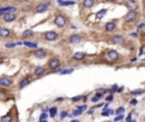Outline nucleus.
<instances>
[{
    "mask_svg": "<svg viewBox=\"0 0 145 122\" xmlns=\"http://www.w3.org/2000/svg\"><path fill=\"white\" fill-rule=\"evenodd\" d=\"M54 24L58 27H64L66 25V18L61 15H57L56 18H54Z\"/></svg>",
    "mask_w": 145,
    "mask_h": 122,
    "instance_id": "obj_1",
    "label": "nucleus"
},
{
    "mask_svg": "<svg viewBox=\"0 0 145 122\" xmlns=\"http://www.w3.org/2000/svg\"><path fill=\"white\" fill-rule=\"evenodd\" d=\"M136 17H137V12L135 10H129L127 12V15L125 16V19H126V22H133V20L136 19Z\"/></svg>",
    "mask_w": 145,
    "mask_h": 122,
    "instance_id": "obj_2",
    "label": "nucleus"
},
{
    "mask_svg": "<svg viewBox=\"0 0 145 122\" xmlns=\"http://www.w3.org/2000/svg\"><path fill=\"white\" fill-rule=\"evenodd\" d=\"M107 57H108V59H109V60L116 61L117 59L119 58V54H118V52H117L116 50H109V51H108V53H107Z\"/></svg>",
    "mask_w": 145,
    "mask_h": 122,
    "instance_id": "obj_3",
    "label": "nucleus"
},
{
    "mask_svg": "<svg viewBox=\"0 0 145 122\" xmlns=\"http://www.w3.org/2000/svg\"><path fill=\"white\" fill-rule=\"evenodd\" d=\"M49 68L50 69H57V68L60 66V61H59V59H57V58H52V59H50V61H49Z\"/></svg>",
    "mask_w": 145,
    "mask_h": 122,
    "instance_id": "obj_4",
    "label": "nucleus"
},
{
    "mask_svg": "<svg viewBox=\"0 0 145 122\" xmlns=\"http://www.w3.org/2000/svg\"><path fill=\"white\" fill-rule=\"evenodd\" d=\"M12 79L9 78V77H1L0 78V86H2V87H8L12 85Z\"/></svg>",
    "mask_w": 145,
    "mask_h": 122,
    "instance_id": "obj_5",
    "label": "nucleus"
},
{
    "mask_svg": "<svg viewBox=\"0 0 145 122\" xmlns=\"http://www.w3.org/2000/svg\"><path fill=\"white\" fill-rule=\"evenodd\" d=\"M16 12V7L14 6H8V7H5V8H0V15L1 14H9V12Z\"/></svg>",
    "mask_w": 145,
    "mask_h": 122,
    "instance_id": "obj_6",
    "label": "nucleus"
},
{
    "mask_svg": "<svg viewBox=\"0 0 145 122\" xmlns=\"http://www.w3.org/2000/svg\"><path fill=\"white\" fill-rule=\"evenodd\" d=\"M57 36H58V34L56 32H53V31H50V32L45 33V40H48V41H54L57 38Z\"/></svg>",
    "mask_w": 145,
    "mask_h": 122,
    "instance_id": "obj_7",
    "label": "nucleus"
},
{
    "mask_svg": "<svg viewBox=\"0 0 145 122\" xmlns=\"http://www.w3.org/2000/svg\"><path fill=\"white\" fill-rule=\"evenodd\" d=\"M34 55H35L36 58H44L45 55H47V52H45V50L43 49H36L35 51H34Z\"/></svg>",
    "mask_w": 145,
    "mask_h": 122,
    "instance_id": "obj_8",
    "label": "nucleus"
},
{
    "mask_svg": "<svg viewBox=\"0 0 145 122\" xmlns=\"http://www.w3.org/2000/svg\"><path fill=\"white\" fill-rule=\"evenodd\" d=\"M80 41H82V37H80V35H78V34H74L69 37V42H70V43H74V44L79 43Z\"/></svg>",
    "mask_w": 145,
    "mask_h": 122,
    "instance_id": "obj_9",
    "label": "nucleus"
},
{
    "mask_svg": "<svg viewBox=\"0 0 145 122\" xmlns=\"http://www.w3.org/2000/svg\"><path fill=\"white\" fill-rule=\"evenodd\" d=\"M48 5L49 3H40L36 6V12H44L48 10Z\"/></svg>",
    "mask_w": 145,
    "mask_h": 122,
    "instance_id": "obj_10",
    "label": "nucleus"
},
{
    "mask_svg": "<svg viewBox=\"0 0 145 122\" xmlns=\"http://www.w3.org/2000/svg\"><path fill=\"white\" fill-rule=\"evenodd\" d=\"M124 41H125V38L122 37L121 35H115L112 37V42L116 44H121V43H124Z\"/></svg>",
    "mask_w": 145,
    "mask_h": 122,
    "instance_id": "obj_11",
    "label": "nucleus"
},
{
    "mask_svg": "<svg viewBox=\"0 0 145 122\" xmlns=\"http://www.w3.org/2000/svg\"><path fill=\"white\" fill-rule=\"evenodd\" d=\"M9 35H10V31L8 28H5V27L0 28V37H8Z\"/></svg>",
    "mask_w": 145,
    "mask_h": 122,
    "instance_id": "obj_12",
    "label": "nucleus"
},
{
    "mask_svg": "<svg viewBox=\"0 0 145 122\" xmlns=\"http://www.w3.org/2000/svg\"><path fill=\"white\" fill-rule=\"evenodd\" d=\"M16 18V15L14 12H9V14H6L3 16V19L5 22H13V20Z\"/></svg>",
    "mask_w": 145,
    "mask_h": 122,
    "instance_id": "obj_13",
    "label": "nucleus"
},
{
    "mask_svg": "<svg viewBox=\"0 0 145 122\" xmlns=\"http://www.w3.org/2000/svg\"><path fill=\"white\" fill-rule=\"evenodd\" d=\"M73 58L75 59V60L77 61H80V60H83L84 58H85V54H84L83 52H76L73 54Z\"/></svg>",
    "mask_w": 145,
    "mask_h": 122,
    "instance_id": "obj_14",
    "label": "nucleus"
},
{
    "mask_svg": "<svg viewBox=\"0 0 145 122\" xmlns=\"http://www.w3.org/2000/svg\"><path fill=\"white\" fill-rule=\"evenodd\" d=\"M115 28H116V24L113 23V22H108V23L105 24V31H108V32H111V31H113Z\"/></svg>",
    "mask_w": 145,
    "mask_h": 122,
    "instance_id": "obj_15",
    "label": "nucleus"
},
{
    "mask_svg": "<svg viewBox=\"0 0 145 122\" xmlns=\"http://www.w3.org/2000/svg\"><path fill=\"white\" fill-rule=\"evenodd\" d=\"M93 5H94L93 0H84L83 1V6L85 8H91V7H93Z\"/></svg>",
    "mask_w": 145,
    "mask_h": 122,
    "instance_id": "obj_16",
    "label": "nucleus"
},
{
    "mask_svg": "<svg viewBox=\"0 0 145 122\" xmlns=\"http://www.w3.org/2000/svg\"><path fill=\"white\" fill-rule=\"evenodd\" d=\"M58 5H60V6H73V5H75V1H62V0H59Z\"/></svg>",
    "mask_w": 145,
    "mask_h": 122,
    "instance_id": "obj_17",
    "label": "nucleus"
},
{
    "mask_svg": "<svg viewBox=\"0 0 145 122\" xmlns=\"http://www.w3.org/2000/svg\"><path fill=\"white\" fill-rule=\"evenodd\" d=\"M28 84H30V79H28V78H23L21 80V83H19V87H21V88L26 87Z\"/></svg>",
    "mask_w": 145,
    "mask_h": 122,
    "instance_id": "obj_18",
    "label": "nucleus"
},
{
    "mask_svg": "<svg viewBox=\"0 0 145 122\" xmlns=\"http://www.w3.org/2000/svg\"><path fill=\"white\" fill-rule=\"evenodd\" d=\"M44 71H45V69L43 67H38L34 70V73H35V76H41L44 73Z\"/></svg>",
    "mask_w": 145,
    "mask_h": 122,
    "instance_id": "obj_19",
    "label": "nucleus"
},
{
    "mask_svg": "<svg viewBox=\"0 0 145 122\" xmlns=\"http://www.w3.org/2000/svg\"><path fill=\"white\" fill-rule=\"evenodd\" d=\"M12 120H13L12 115H10V114H6L5 116L1 118V121L0 122H12Z\"/></svg>",
    "mask_w": 145,
    "mask_h": 122,
    "instance_id": "obj_20",
    "label": "nucleus"
},
{
    "mask_svg": "<svg viewBox=\"0 0 145 122\" xmlns=\"http://www.w3.org/2000/svg\"><path fill=\"white\" fill-rule=\"evenodd\" d=\"M33 34H34V33H33L32 29H27V31H25V32L23 33V36L24 37H30V36H32Z\"/></svg>",
    "mask_w": 145,
    "mask_h": 122,
    "instance_id": "obj_21",
    "label": "nucleus"
},
{
    "mask_svg": "<svg viewBox=\"0 0 145 122\" xmlns=\"http://www.w3.org/2000/svg\"><path fill=\"white\" fill-rule=\"evenodd\" d=\"M24 44L26 45V47H28V48H36L38 47V43H32V42H28V41H26V42H24Z\"/></svg>",
    "mask_w": 145,
    "mask_h": 122,
    "instance_id": "obj_22",
    "label": "nucleus"
},
{
    "mask_svg": "<svg viewBox=\"0 0 145 122\" xmlns=\"http://www.w3.org/2000/svg\"><path fill=\"white\" fill-rule=\"evenodd\" d=\"M104 14H107V10H105V9H102L101 12H99L98 14H96V18H102L104 16Z\"/></svg>",
    "mask_w": 145,
    "mask_h": 122,
    "instance_id": "obj_23",
    "label": "nucleus"
},
{
    "mask_svg": "<svg viewBox=\"0 0 145 122\" xmlns=\"http://www.w3.org/2000/svg\"><path fill=\"white\" fill-rule=\"evenodd\" d=\"M49 112H50V116H51V118H54L56 114H57V108H51Z\"/></svg>",
    "mask_w": 145,
    "mask_h": 122,
    "instance_id": "obj_24",
    "label": "nucleus"
},
{
    "mask_svg": "<svg viewBox=\"0 0 145 122\" xmlns=\"http://www.w3.org/2000/svg\"><path fill=\"white\" fill-rule=\"evenodd\" d=\"M101 97H102V94H96V95H95V97H93L91 101L93 102V103H95V102H98L99 99L101 98Z\"/></svg>",
    "mask_w": 145,
    "mask_h": 122,
    "instance_id": "obj_25",
    "label": "nucleus"
},
{
    "mask_svg": "<svg viewBox=\"0 0 145 122\" xmlns=\"http://www.w3.org/2000/svg\"><path fill=\"white\" fill-rule=\"evenodd\" d=\"M73 71H74V69H67V70H61V71H60V73H62V75H67V73H73Z\"/></svg>",
    "mask_w": 145,
    "mask_h": 122,
    "instance_id": "obj_26",
    "label": "nucleus"
},
{
    "mask_svg": "<svg viewBox=\"0 0 145 122\" xmlns=\"http://www.w3.org/2000/svg\"><path fill=\"white\" fill-rule=\"evenodd\" d=\"M82 113H83V111L79 110V109H77V110H75L74 112H73V115H74V116H77V115H80Z\"/></svg>",
    "mask_w": 145,
    "mask_h": 122,
    "instance_id": "obj_27",
    "label": "nucleus"
},
{
    "mask_svg": "<svg viewBox=\"0 0 145 122\" xmlns=\"http://www.w3.org/2000/svg\"><path fill=\"white\" fill-rule=\"evenodd\" d=\"M112 113H113L112 110H108V111H103V112H102V115H103V116H108V115H110V114H112Z\"/></svg>",
    "mask_w": 145,
    "mask_h": 122,
    "instance_id": "obj_28",
    "label": "nucleus"
},
{
    "mask_svg": "<svg viewBox=\"0 0 145 122\" xmlns=\"http://www.w3.org/2000/svg\"><path fill=\"white\" fill-rule=\"evenodd\" d=\"M124 112H125V109L124 108H119L118 110H117V114H119V115H122Z\"/></svg>",
    "mask_w": 145,
    "mask_h": 122,
    "instance_id": "obj_29",
    "label": "nucleus"
},
{
    "mask_svg": "<svg viewBox=\"0 0 145 122\" xmlns=\"http://www.w3.org/2000/svg\"><path fill=\"white\" fill-rule=\"evenodd\" d=\"M132 94H133V95H139V94H143V90H133V92H132Z\"/></svg>",
    "mask_w": 145,
    "mask_h": 122,
    "instance_id": "obj_30",
    "label": "nucleus"
},
{
    "mask_svg": "<svg viewBox=\"0 0 145 122\" xmlns=\"http://www.w3.org/2000/svg\"><path fill=\"white\" fill-rule=\"evenodd\" d=\"M82 98H83L82 96H76V97H73V98H71V101H73V102H78V101H80Z\"/></svg>",
    "mask_w": 145,
    "mask_h": 122,
    "instance_id": "obj_31",
    "label": "nucleus"
},
{
    "mask_svg": "<svg viewBox=\"0 0 145 122\" xmlns=\"http://www.w3.org/2000/svg\"><path fill=\"white\" fill-rule=\"evenodd\" d=\"M137 28H138V31H139V29H144V31H145V23H141Z\"/></svg>",
    "mask_w": 145,
    "mask_h": 122,
    "instance_id": "obj_32",
    "label": "nucleus"
},
{
    "mask_svg": "<svg viewBox=\"0 0 145 122\" xmlns=\"http://www.w3.org/2000/svg\"><path fill=\"white\" fill-rule=\"evenodd\" d=\"M67 115H68V113H67L66 111H62V112H61V115H60V118H61V119H65Z\"/></svg>",
    "mask_w": 145,
    "mask_h": 122,
    "instance_id": "obj_33",
    "label": "nucleus"
},
{
    "mask_svg": "<svg viewBox=\"0 0 145 122\" xmlns=\"http://www.w3.org/2000/svg\"><path fill=\"white\" fill-rule=\"evenodd\" d=\"M47 114L45 113H42L41 114V116H40V119H41V121H44V120H47Z\"/></svg>",
    "mask_w": 145,
    "mask_h": 122,
    "instance_id": "obj_34",
    "label": "nucleus"
},
{
    "mask_svg": "<svg viewBox=\"0 0 145 122\" xmlns=\"http://www.w3.org/2000/svg\"><path fill=\"white\" fill-rule=\"evenodd\" d=\"M122 118H124V115H118V116H116L115 121H120V120H122Z\"/></svg>",
    "mask_w": 145,
    "mask_h": 122,
    "instance_id": "obj_35",
    "label": "nucleus"
},
{
    "mask_svg": "<svg viewBox=\"0 0 145 122\" xmlns=\"http://www.w3.org/2000/svg\"><path fill=\"white\" fill-rule=\"evenodd\" d=\"M15 45H16V43H8V44H6L7 48H13V47H15Z\"/></svg>",
    "mask_w": 145,
    "mask_h": 122,
    "instance_id": "obj_36",
    "label": "nucleus"
},
{
    "mask_svg": "<svg viewBox=\"0 0 145 122\" xmlns=\"http://www.w3.org/2000/svg\"><path fill=\"white\" fill-rule=\"evenodd\" d=\"M113 99V97H112V95H109V96H107V101L108 102H111Z\"/></svg>",
    "mask_w": 145,
    "mask_h": 122,
    "instance_id": "obj_37",
    "label": "nucleus"
},
{
    "mask_svg": "<svg viewBox=\"0 0 145 122\" xmlns=\"http://www.w3.org/2000/svg\"><path fill=\"white\" fill-rule=\"evenodd\" d=\"M130 104H132V105H136L137 104V99H132V101H130Z\"/></svg>",
    "mask_w": 145,
    "mask_h": 122,
    "instance_id": "obj_38",
    "label": "nucleus"
},
{
    "mask_svg": "<svg viewBox=\"0 0 145 122\" xmlns=\"http://www.w3.org/2000/svg\"><path fill=\"white\" fill-rule=\"evenodd\" d=\"M126 121H127V122H130V121H132V114H128V116H127V119H126Z\"/></svg>",
    "mask_w": 145,
    "mask_h": 122,
    "instance_id": "obj_39",
    "label": "nucleus"
},
{
    "mask_svg": "<svg viewBox=\"0 0 145 122\" xmlns=\"http://www.w3.org/2000/svg\"><path fill=\"white\" fill-rule=\"evenodd\" d=\"M77 109H79V110H82V111H85L86 110V105H83V106H78Z\"/></svg>",
    "mask_w": 145,
    "mask_h": 122,
    "instance_id": "obj_40",
    "label": "nucleus"
},
{
    "mask_svg": "<svg viewBox=\"0 0 145 122\" xmlns=\"http://www.w3.org/2000/svg\"><path fill=\"white\" fill-rule=\"evenodd\" d=\"M117 87H118V86H117V85H115V86H113V87L111 88V90H110V92L112 93V92H115V90H117Z\"/></svg>",
    "mask_w": 145,
    "mask_h": 122,
    "instance_id": "obj_41",
    "label": "nucleus"
},
{
    "mask_svg": "<svg viewBox=\"0 0 145 122\" xmlns=\"http://www.w3.org/2000/svg\"><path fill=\"white\" fill-rule=\"evenodd\" d=\"M137 60V58H133V59H132V60H130V61H132V62H135V61H136Z\"/></svg>",
    "mask_w": 145,
    "mask_h": 122,
    "instance_id": "obj_42",
    "label": "nucleus"
},
{
    "mask_svg": "<svg viewBox=\"0 0 145 122\" xmlns=\"http://www.w3.org/2000/svg\"><path fill=\"white\" fill-rule=\"evenodd\" d=\"M1 97H3V93H2V92H0V98H1Z\"/></svg>",
    "mask_w": 145,
    "mask_h": 122,
    "instance_id": "obj_43",
    "label": "nucleus"
},
{
    "mask_svg": "<svg viewBox=\"0 0 145 122\" xmlns=\"http://www.w3.org/2000/svg\"><path fill=\"white\" fill-rule=\"evenodd\" d=\"M132 36H137V33H132Z\"/></svg>",
    "mask_w": 145,
    "mask_h": 122,
    "instance_id": "obj_44",
    "label": "nucleus"
},
{
    "mask_svg": "<svg viewBox=\"0 0 145 122\" xmlns=\"http://www.w3.org/2000/svg\"><path fill=\"white\" fill-rule=\"evenodd\" d=\"M93 112H94V111H93V110H90V111H89V114H92V113H93Z\"/></svg>",
    "mask_w": 145,
    "mask_h": 122,
    "instance_id": "obj_45",
    "label": "nucleus"
},
{
    "mask_svg": "<svg viewBox=\"0 0 145 122\" xmlns=\"http://www.w3.org/2000/svg\"><path fill=\"white\" fill-rule=\"evenodd\" d=\"M2 62H3V59H2V58H0V64L2 63Z\"/></svg>",
    "mask_w": 145,
    "mask_h": 122,
    "instance_id": "obj_46",
    "label": "nucleus"
},
{
    "mask_svg": "<svg viewBox=\"0 0 145 122\" xmlns=\"http://www.w3.org/2000/svg\"><path fill=\"white\" fill-rule=\"evenodd\" d=\"M71 122H79L78 120H71Z\"/></svg>",
    "mask_w": 145,
    "mask_h": 122,
    "instance_id": "obj_47",
    "label": "nucleus"
},
{
    "mask_svg": "<svg viewBox=\"0 0 145 122\" xmlns=\"http://www.w3.org/2000/svg\"><path fill=\"white\" fill-rule=\"evenodd\" d=\"M130 122H137V121H136V120H132V121H130Z\"/></svg>",
    "mask_w": 145,
    "mask_h": 122,
    "instance_id": "obj_48",
    "label": "nucleus"
},
{
    "mask_svg": "<svg viewBox=\"0 0 145 122\" xmlns=\"http://www.w3.org/2000/svg\"><path fill=\"white\" fill-rule=\"evenodd\" d=\"M40 122H47V120H44V121H40Z\"/></svg>",
    "mask_w": 145,
    "mask_h": 122,
    "instance_id": "obj_49",
    "label": "nucleus"
},
{
    "mask_svg": "<svg viewBox=\"0 0 145 122\" xmlns=\"http://www.w3.org/2000/svg\"><path fill=\"white\" fill-rule=\"evenodd\" d=\"M144 3H145V2H144Z\"/></svg>",
    "mask_w": 145,
    "mask_h": 122,
    "instance_id": "obj_50",
    "label": "nucleus"
}]
</instances>
